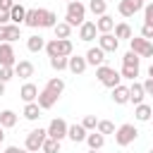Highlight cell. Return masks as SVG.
Masks as SVG:
<instances>
[{"mask_svg":"<svg viewBox=\"0 0 153 153\" xmlns=\"http://www.w3.org/2000/svg\"><path fill=\"white\" fill-rule=\"evenodd\" d=\"M65 22L74 29H79L84 22H86V5L81 0H74V2H67V12H65Z\"/></svg>","mask_w":153,"mask_h":153,"instance_id":"obj_1","label":"cell"},{"mask_svg":"<svg viewBox=\"0 0 153 153\" xmlns=\"http://www.w3.org/2000/svg\"><path fill=\"white\" fill-rule=\"evenodd\" d=\"M96 76H98V81H100L103 86H108V88H115V86L122 84V74H120L115 67H108V65L96 67Z\"/></svg>","mask_w":153,"mask_h":153,"instance_id":"obj_2","label":"cell"},{"mask_svg":"<svg viewBox=\"0 0 153 153\" xmlns=\"http://www.w3.org/2000/svg\"><path fill=\"white\" fill-rule=\"evenodd\" d=\"M45 139H48V129H31L29 134H26V141H24V148L29 151V153H41V148H43V143H45Z\"/></svg>","mask_w":153,"mask_h":153,"instance_id":"obj_3","label":"cell"},{"mask_svg":"<svg viewBox=\"0 0 153 153\" xmlns=\"http://www.w3.org/2000/svg\"><path fill=\"white\" fill-rule=\"evenodd\" d=\"M136 136H139V129H136L131 122H127V124H120V127H117V131H115V143L124 148V146L134 143Z\"/></svg>","mask_w":153,"mask_h":153,"instance_id":"obj_4","label":"cell"},{"mask_svg":"<svg viewBox=\"0 0 153 153\" xmlns=\"http://www.w3.org/2000/svg\"><path fill=\"white\" fill-rule=\"evenodd\" d=\"M129 50L136 53L139 57H151V55H153V41H146V38H141V36H131Z\"/></svg>","mask_w":153,"mask_h":153,"instance_id":"obj_5","label":"cell"},{"mask_svg":"<svg viewBox=\"0 0 153 153\" xmlns=\"http://www.w3.org/2000/svg\"><path fill=\"white\" fill-rule=\"evenodd\" d=\"M67 131H69V124H67L62 117L50 120V124H48V136H50V139L62 141V139H67Z\"/></svg>","mask_w":153,"mask_h":153,"instance_id":"obj_6","label":"cell"},{"mask_svg":"<svg viewBox=\"0 0 153 153\" xmlns=\"http://www.w3.org/2000/svg\"><path fill=\"white\" fill-rule=\"evenodd\" d=\"M45 14H48V10H43V7H33V10H26V26H31V29H43V24H45Z\"/></svg>","mask_w":153,"mask_h":153,"instance_id":"obj_7","label":"cell"},{"mask_svg":"<svg viewBox=\"0 0 153 153\" xmlns=\"http://www.w3.org/2000/svg\"><path fill=\"white\" fill-rule=\"evenodd\" d=\"M19 60L14 55L12 43H0V67H14Z\"/></svg>","mask_w":153,"mask_h":153,"instance_id":"obj_8","label":"cell"},{"mask_svg":"<svg viewBox=\"0 0 153 153\" xmlns=\"http://www.w3.org/2000/svg\"><path fill=\"white\" fill-rule=\"evenodd\" d=\"M98 48H103L105 55H108V53H117L120 41L115 38V33H98Z\"/></svg>","mask_w":153,"mask_h":153,"instance_id":"obj_9","label":"cell"},{"mask_svg":"<svg viewBox=\"0 0 153 153\" xmlns=\"http://www.w3.org/2000/svg\"><path fill=\"white\" fill-rule=\"evenodd\" d=\"M86 62L91 65V67H100V65H105V50L103 48H98V45H91L88 50H86Z\"/></svg>","mask_w":153,"mask_h":153,"instance_id":"obj_10","label":"cell"},{"mask_svg":"<svg viewBox=\"0 0 153 153\" xmlns=\"http://www.w3.org/2000/svg\"><path fill=\"white\" fill-rule=\"evenodd\" d=\"M96 33H98V29H96V22H91V19H86L79 26V41H84V43H91L96 38Z\"/></svg>","mask_w":153,"mask_h":153,"instance_id":"obj_11","label":"cell"},{"mask_svg":"<svg viewBox=\"0 0 153 153\" xmlns=\"http://www.w3.org/2000/svg\"><path fill=\"white\" fill-rule=\"evenodd\" d=\"M38 93H41V91H38V86H36V84H31V81H26V84L19 88V96H22V100H24V103H36V100H38Z\"/></svg>","mask_w":153,"mask_h":153,"instance_id":"obj_12","label":"cell"},{"mask_svg":"<svg viewBox=\"0 0 153 153\" xmlns=\"http://www.w3.org/2000/svg\"><path fill=\"white\" fill-rule=\"evenodd\" d=\"M14 76L19 79H31L33 76V62L31 60H19L14 65Z\"/></svg>","mask_w":153,"mask_h":153,"instance_id":"obj_13","label":"cell"},{"mask_svg":"<svg viewBox=\"0 0 153 153\" xmlns=\"http://www.w3.org/2000/svg\"><path fill=\"white\" fill-rule=\"evenodd\" d=\"M143 98H146L143 84H141V81H131V86H129V103L141 105V103H143Z\"/></svg>","mask_w":153,"mask_h":153,"instance_id":"obj_14","label":"cell"},{"mask_svg":"<svg viewBox=\"0 0 153 153\" xmlns=\"http://www.w3.org/2000/svg\"><path fill=\"white\" fill-rule=\"evenodd\" d=\"M86 136H88V131L84 129L81 122H79V124H69V131H67V139H69V141L81 143V141H86Z\"/></svg>","mask_w":153,"mask_h":153,"instance_id":"obj_15","label":"cell"},{"mask_svg":"<svg viewBox=\"0 0 153 153\" xmlns=\"http://www.w3.org/2000/svg\"><path fill=\"white\" fill-rule=\"evenodd\" d=\"M86 67H88L86 57H81V55H72V57H69L67 69H69L72 74H84V72H86Z\"/></svg>","mask_w":153,"mask_h":153,"instance_id":"obj_16","label":"cell"},{"mask_svg":"<svg viewBox=\"0 0 153 153\" xmlns=\"http://www.w3.org/2000/svg\"><path fill=\"white\" fill-rule=\"evenodd\" d=\"M110 98H112V103H115V105H124V103H129V86H124V84L115 86Z\"/></svg>","mask_w":153,"mask_h":153,"instance_id":"obj_17","label":"cell"},{"mask_svg":"<svg viewBox=\"0 0 153 153\" xmlns=\"http://www.w3.org/2000/svg\"><path fill=\"white\" fill-rule=\"evenodd\" d=\"M38 105H41V110H50L55 103H57V96L55 93H50L48 88H41V93H38V100H36Z\"/></svg>","mask_w":153,"mask_h":153,"instance_id":"obj_18","label":"cell"},{"mask_svg":"<svg viewBox=\"0 0 153 153\" xmlns=\"http://www.w3.org/2000/svg\"><path fill=\"white\" fill-rule=\"evenodd\" d=\"M10 19H12V24L22 26V24L26 22V7H24L22 2H14V7L10 10Z\"/></svg>","mask_w":153,"mask_h":153,"instance_id":"obj_19","label":"cell"},{"mask_svg":"<svg viewBox=\"0 0 153 153\" xmlns=\"http://www.w3.org/2000/svg\"><path fill=\"white\" fill-rule=\"evenodd\" d=\"M96 29H98V33H112L115 31V19L110 14H103V17L96 19Z\"/></svg>","mask_w":153,"mask_h":153,"instance_id":"obj_20","label":"cell"},{"mask_svg":"<svg viewBox=\"0 0 153 153\" xmlns=\"http://www.w3.org/2000/svg\"><path fill=\"white\" fill-rule=\"evenodd\" d=\"M134 117L136 122H148L153 117V108L148 103H141V105H134Z\"/></svg>","mask_w":153,"mask_h":153,"instance_id":"obj_21","label":"cell"},{"mask_svg":"<svg viewBox=\"0 0 153 153\" xmlns=\"http://www.w3.org/2000/svg\"><path fill=\"white\" fill-rule=\"evenodd\" d=\"M86 143H88V151H100V148L105 146V136H103L100 131H91V134L86 136Z\"/></svg>","mask_w":153,"mask_h":153,"instance_id":"obj_22","label":"cell"},{"mask_svg":"<svg viewBox=\"0 0 153 153\" xmlns=\"http://www.w3.org/2000/svg\"><path fill=\"white\" fill-rule=\"evenodd\" d=\"M86 10L96 17H103V14H108V0H88Z\"/></svg>","mask_w":153,"mask_h":153,"instance_id":"obj_23","label":"cell"},{"mask_svg":"<svg viewBox=\"0 0 153 153\" xmlns=\"http://www.w3.org/2000/svg\"><path fill=\"white\" fill-rule=\"evenodd\" d=\"M131 26L127 24V22H120V24H115V38L117 41H131Z\"/></svg>","mask_w":153,"mask_h":153,"instance_id":"obj_24","label":"cell"},{"mask_svg":"<svg viewBox=\"0 0 153 153\" xmlns=\"http://www.w3.org/2000/svg\"><path fill=\"white\" fill-rule=\"evenodd\" d=\"M26 48H29V53H41V50H45V41H43V36H38V33L29 36V38H26Z\"/></svg>","mask_w":153,"mask_h":153,"instance_id":"obj_25","label":"cell"},{"mask_svg":"<svg viewBox=\"0 0 153 153\" xmlns=\"http://www.w3.org/2000/svg\"><path fill=\"white\" fill-rule=\"evenodd\" d=\"M22 115H24V120H29V122H36V120L41 117V105H38V103H26Z\"/></svg>","mask_w":153,"mask_h":153,"instance_id":"obj_26","label":"cell"},{"mask_svg":"<svg viewBox=\"0 0 153 153\" xmlns=\"http://www.w3.org/2000/svg\"><path fill=\"white\" fill-rule=\"evenodd\" d=\"M45 88H48L50 93H55V96L60 98V96H62V91H65V79H60V76H53V79H48Z\"/></svg>","mask_w":153,"mask_h":153,"instance_id":"obj_27","label":"cell"},{"mask_svg":"<svg viewBox=\"0 0 153 153\" xmlns=\"http://www.w3.org/2000/svg\"><path fill=\"white\" fill-rule=\"evenodd\" d=\"M17 120H19V117H17L14 110H2V112H0V124H2L5 129H12V127L17 124Z\"/></svg>","mask_w":153,"mask_h":153,"instance_id":"obj_28","label":"cell"},{"mask_svg":"<svg viewBox=\"0 0 153 153\" xmlns=\"http://www.w3.org/2000/svg\"><path fill=\"white\" fill-rule=\"evenodd\" d=\"M53 31H55V38H69L72 36V26L67 22H57Z\"/></svg>","mask_w":153,"mask_h":153,"instance_id":"obj_29","label":"cell"},{"mask_svg":"<svg viewBox=\"0 0 153 153\" xmlns=\"http://www.w3.org/2000/svg\"><path fill=\"white\" fill-rule=\"evenodd\" d=\"M96 131H100V134L105 136V134H115L117 129H115V124H112L110 120H98V127H96Z\"/></svg>","mask_w":153,"mask_h":153,"instance_id":"obj_30","label":"cell"},{"mask_svg":"<svg viewBox=\"0 0 153 153\" xmlns=\"http://www.w3.org/2000/svg\"><path fill=\"white\" fill-rule=\"evenodd\" d=\"M122 65H127V67H139L141 65V57L136 55V53H124V57H122Z\"/></svg>","mask_w":153,"mask_h":153,"instance_id":"obj_31","label":"cell"},{"mask_svg":"<svg viewBox=\"0 0 153 153\" xmlns=\"http://www.w3.org/2000/svg\"><path fill=\"white\" fill-rule=\"evenodd\" d=\"M67 65H69V57H50V67L55 72H65Z\"/></svg>","mask_w":153,"mask_h":153,"instance_id":"obj_32","label":"cell"},{"mask_svg":"<svg viewBox=\"0 0 153 153\" xmlns=\"http://www.w3.org/2000/svg\"><path fill=\"white\" fill-rule=\"evenodd\" d=\"M120 74H122V79H129V81H136V76H139V67H127V65H122V69H120Z\"/></svg>","mask_w":153,"mask_h":153,"instance_id":"obj_33","label":"cell"},{"mask_svg":"<svg viewBox=\"0 0 153 153\" xmlns=\"http://www.w3.org/2000/svg\"><path fill=\"white\" fill-rule=\"evenodd\" d=\"M41 153H60V141H55V139H45V143H43V148H41Z\"/></svg>","mask_w":153,"mask_h":153,"instance_id":"obj_34","label":"cell"},{"mask_svg":"<svg viewBox=\"0 0 153 153\" xmlns=\"http://www.w3.org/2000/svg\"><path fill=\"white\" fill-rule=\"evenodd\" d=\"M81 124H84L86 131H96V127H98V117H96V115H86V117L81 120Z\"/></svg>","mask_w":153,"mask_h":153,"instance_id":"obj_35","label":"cell"},{"mask_svg":"<svg viewBox=\"0 0 153 153\" xmlns=\"http://www.w3.org/2000/svg\"><path fill=\"white\" fill-rule=\"evenodd\" d=\"M143 24L153 26V2H146V7H143Z\"/></svg>","mask_w":153,"mask_h":153,"instance_id":"obj_36","label":"cell"},{"mask_svg":"<svg viewBox=\"0 0 153 153\" xmlns=\"http://www.w3.org/2000/svg\"><path fill=\"white\" fill-rule=\"evenodd\" d=\"M55 24H57V14H55L53 10H48V14H45V24H43V29H55Z\"/></svg>","mask_w":153,"mask_h":153,"instance_id":"obj_37","label":"cell"},{"mask_svg":"<svg viewBox=\"0 0 153 153\" xmlns=\"http://www.w3.org/2000/svg\"><path fill=\"white\" fill-rule=\"evenodd\" d=\"M10 79H14V67H0V81H10Z\"/></svg>","mask_w":153,"mask_h":153,"instance_id":"obj_38","label":"cell"},{"mask_svg":"<svg viewBox=\"0 0 153 153\" xmlns=\"http://www.w3.org/2000/svg\"><path fill=\"white\" fill-rule=\"evenodd\" d=\"M124 2H127V5L134 10V14H136V12H141V10L146 7V5H143V0H124Z\"/></svg>","mask_w":153,"mask_h":153,"instance_id":"obj_39","label":"cell"},{"mask_svg":"<svg viewBox=\"0 0 153 153\" xmlns=\"http://www.w3.org/2000/svg\"><path fill=\"white\" fill-rule=\"evenodd\" d=\"M141 38H146V41H153V26L143 24V26H141Z\"/></svg>","mask_w":153,"mask_h":153,"instance_id":"obj_40","label":"cell"},{"mask_svg":"<svg viewBox=\"0 0 153 153\" xmlns=\"http://www.w3.org/2000/svg\"><path fill=\"white\" fill-rule=\"evenodd\" d=\"M14 7V0H0V12H10Z\"/></svg>","mask_w":153,"mask_h":153,"instance_id":"obj_41","label":"cell"},{"mask_svg":"<svg viewBox=\"0 0 153 153\" xmlns=\"http://www.w3.org/2000/svg\"><path fill=\"white\" fill-rule=\"evenodd\" d=\"M141 84H143V91H146V96H153V79L148 76V79H146V81H141Z\"/></svg>","mask_w":153,"mask_h":153,"instance_id":"obj_42","label":"cell"},{"mask_svg":"<svg viewBox=\"0 0 153 153\" xmlns=\"http://www.w3.org/2000/svg\"><path fill=\"white\" fill-rule=\"evenodd\" d=\"M7 24H12L10 12H0V26H7Z\"/></svg>","mask_w":153,"mask_h":153,"instance_id":"obj_43","label":"cell"},{"mask_svg":"<svg viewBox=\"0 0 153 153\" xmlns=\"http://www.w3.org/2000/svg\"><path fill=\"white\" fill-rule=\"evenodd\" d=\"M5 153H29V151H26V148H19V146H7Z\"/></svg>","mask_w":153,"mask_h":153,"instance_id":"obj_44","label":"cell"},{"mask_svg":"<svg viewBox=\"0 0 153 153\" xmlns=\"http://www.w3.org/2000/svg\"><path fill=\"white\" fill-rule=\"evenodd\" d=\"M2 141H5V127L0 124V143H2Z\"/></svg>","mask_w":153,"mask_h":153,"instance_id":"obj_45","label":"cell"},{"mask_svg":"<svg viewBox=\"0 0 153 153\" xmlns=\"http://www.w3.org/2000/svg\"><path fill=\"white\" fill-rule=\"evenodd\" d=\"M0 96H5V81H0Z\"/></svg>","mask_w":153,"mask_h":153,"instance_id":"obj_46","label":"cell"},{"mask_svg":"<svg viewBox=\"0 0 153 153\" xmlns=\"http://www.w3.org/2000/svg\"><path fill=\"white\" fill-rule=\"evenodd\" d=\"M148 76H151V79H153V65H151V67H148Z\"/></svg>","mask_w":153,"mask_h":153,"instance_id":"obj_47","label":"cell"},{"mask_svg":"<svg viewBox=\"0 0 153 153\" xmlns=\"http://www.w3.org/2000/svg\"><path fill=\"white\" fill-rule=\"evenodd\" d=\"M86 153H98V151H86Z\"/></svg>","mask_w":153,"mask_h":153,"instance_id":"obj_48","label":"cell"},{"mask_svg":"<svg viewBox=\"0 0 153 153\" xmlns=\"http://www.w3.org/2000/svg\"><path fill=\"white\" fill-rule=\"evenodd\" d=\"M65 2H74V0H65Z\"/></svg>","mask_w":153,"mask_h":153,"instance_id":"obj_49","label":"cell"},{"mask_svg":"<svg viewBox=\"0 0 153 153\" xmlns=\"http://www.w3.org/2000/svg\"><path fill=\"white\" fill-rule=\"evenodd\" d=\"M148 153H153V146H151V151H148Z\"/></svg>","mask_w":153,"mask_h":153,"instance_id":"obj_50","label":"cell"},{"mask_svg":"<svg viewBox=\"0 0 153 153\" xmlns=\"http://www.w3.org/2000/svg\"><path fill=\"white\" fill-rule=\"evenodd\" d=\"M14 2H22V0H14Z\"/></svg>","mask_w":153,"mask_h":153,"instance_id":"obj_51","label":"cell"},{"mask_svg":"<svg viewBox=\"0 0 153 153\" xmlns=\"http://www.w3.org/2000/svg\"><path fill=\"white\" fill-rule=\"evenodd\" d=\"M148 2H153V0H148Z\"/></svg>","mask_w":153,"mask_h":153,"instance_id":"obj_52","label":"cell"},{"mask_svg":"<svg viewBox=\"0 0 153 153\" xmlns=\"http://www.w3.org/2000/svg\"><path fill=\"white\" fill-rule=\"evenodd\" d=\"M151 120H153V117H151Z\"/></svg>","mask_w":153,"mask_h":153,"instance_id":"obj_53","label":"cell"}]
</instances>
